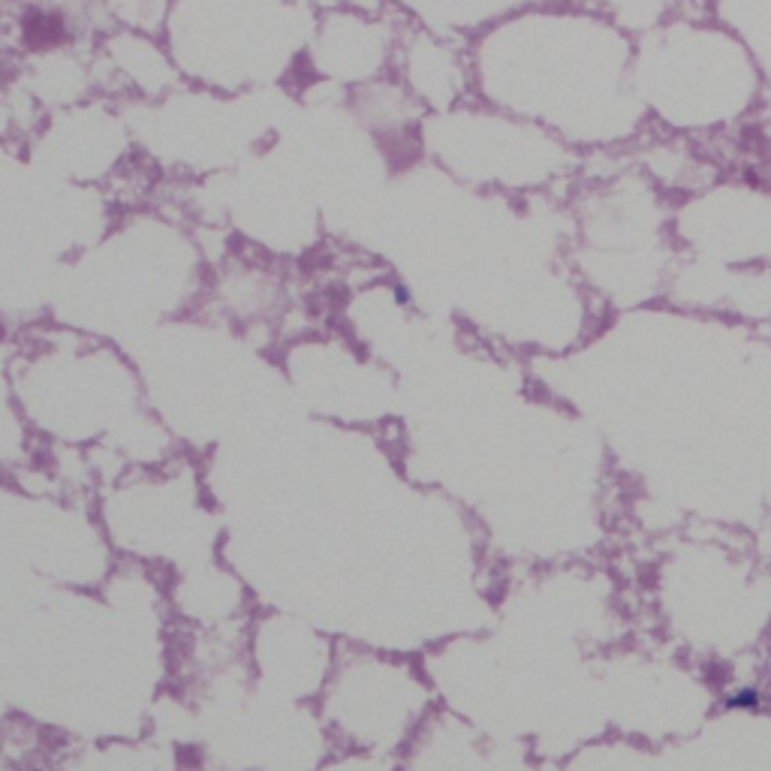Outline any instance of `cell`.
<instances>
[{
    "label": "cell",
    "mask_w": 771,
    "mask_h": 771,
    "mask_svg": "<svg viewBox=\"0 0 771 771\" xmlns=\"http://www.w3.org/2000/svg\"><path fill=\"white\" fill-rule=\"evenodd\" d=\"M67 37V19L49 10H28L22 19V40L28 49H52L64 43Z\"/></svg>",
    "instance_id": "obj_1"
},
{
    "label": "cell",
    "mask_w": 771,
    "mask_h": 771,
    "mask_svg": "<svg viewBox=\"0 0 771 771\" xmlns=\"http://www.w3.org/2000/svg\"><path fill=\"white\" fill-rule=\"evenodd\" d=\"M759 702H762V693L756 690V687H744V690H735V693H729L726 696V708H759Z\"/></svg>",
    "instance_id": "obj_2"
}]
</instances>
